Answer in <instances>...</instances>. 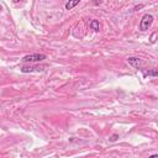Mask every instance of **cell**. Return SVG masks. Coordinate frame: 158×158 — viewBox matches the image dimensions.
<instances>
[{"label": "cell", "instance_id": "obj_12", "mask_svg": "<svg viewBox=\"0 0 158 158\" xmlns=\"http://www.w3.org/2000/svg\"><path fill=\"white\" fill-rule=\"evenodd\" d=\"M19 1H22V0H14V2H19Z\"/></svg>", "mask_w": 158, "mask_h": 158}, {"label": "cell", "instance_id": "obj_6", "mask_svg": "<svg viewBox=\"0 0 158 158\" xmlns=\"http://www.w3.org/2000/svg\"><path fill=\"white\" fill-rule=\"evenodd\" d=\"M79 2H80V0H69V1L65 4V9H67V10H70V9L75 7Z\"/></svg>", "mask_w": 158, "mask_h": 158}, {"label": "cell", "instance_id": "obj_7", "mask_svg": "<svg viewBox=\"0 0 158 158\" xmlns=\"http://www.w3.org/2000/svg\"><path fill=\"white\" fill-rule=\"evenodd\" d=\"M90 27H91V30H94V31H99L100 30V25H99V21L98 20H93L91 22H90Z\"/></svg>", "mask_w": 158, "mask_h": 158}, {"label": "cell", "instance_id": "obj_13", "mask_svg": "<svg viewBox=\"0 0 158 158\" xmlns=\"http://www.w3.org/2000/svg\"><path fill=\"white\" fill-rule=\"evenodd\" d=\"M0 10H1V6H0Z\"/></svg>", "mask_w": 158, "mask_h": 158}, {"label": "cell", "instance_id": "obj_11", "mask_svg": "<svg viewBox=\"0 0 158 158\" xmlns=\"http://www.w3.org/2000/svg\"><path fill=\"white\" fill-rule=\"evenodd\" d=\"M142 7H143V5H139V6H136L135 10H138V9H142Z\"/></svg>", "mask_w": 158, "mask_h": 158}, {"label": "cell", "instance_id": "obj_8", "mask_svg": "<svg viewBox=\"0 0 158 158\" xmlns=\"http://www.w3.org/2000/svg\"><path fill=\"white\" fill-rule=\"evenodd\" d=\"M156 36H157V33L153 32L152 36H151V43H154V42H156Z\"/></svg>", "mask_w": 158, "mask_h": 158}, {"label": "cell", "instance_id": "obj_10", "mask_svg": "<svg viewBox=\"0 0 158 158\" xmlns=\"http://www.w3.org/2000/svg\"><path fill=\"white\" fill-rule=\"evenodd\" d=\"M93 2H94L95 5H98V4H100V2H101V0H94Z\"/></svg>", "mask_w": 158, "mask_h": 158}, {"label": "cell", "instance_id": "obj_2", "mask_svg": "<svg viewBox=\"0 0 158 158\" xmlns=\"http://www.w3.org/2000/svg\"><path fill=\"white\" fill-rule=\"evenodd\" d=\"M152 23H153V16L149 15V14H146V15L142 17L141 22H139V30H141V31H147V30L151 27Z\"/></svg>", "mask_w": 158, "mask_h": 158}, {"label": "cell", "instance_id": "obj_9", "mask_svg": "<svg viewBox=\"0 0 158 158\" xmlns=\"http://www.w3.org/2000/svg\"><path fill=\"white\" fill-rule=\"evenodd\" d=\"M117 139V135H114L111 138H110V141H116Z\"/></svg>", "mask_w": 158, "mask_h": 158}, {"label": "cell", "instance_id": "obj_5", "mask_svg": "<svg viewBox=\"0 0 158 158\" xmlns=\"http://www.w3.org/2000/svg\"><path fill=\"white\" fill-rule=\"evenodd\" d=\"M141 72L143 73L144 77H157L158 75V72L156 69H141Z\"/></svg>", "mask_w": 158, "mask_h": 158}, {"label": "cell", "instance_id": "obj_4", "mask_svg": "<svg viewBox=\"0 0 158 158\" xmlns=\"http://www.w3.org/2000/svg\"><path fill=\"white\" fill-rule=\"evenodd\" d=\"M127 62L132 65V67H135V68H142V65H143V60L141 59V58H137V57H128L127 58Z\"/></svg>", "mask_w": 158, "mask_h": 158}, {"label": "cell", "instance_id": "obj_3", "mask_svg": "<svg viewBox=\"0 0 158 158\" xmlns=\"http://www.w3.org/2000/svg\"><path fill=\"white\" fill-rule=\"evenodd\" d=\"M47 68V65H23L21 68V72L22 73H32V72H43L44 69Z\"/></svg>", "mask_w": 158, "mask_h": 158}, {"label": "cell", "instance_id": "obj_1", "mask_svg": "<svg viewBox=\"0 0 158 158\" xmlns=\"http://www.w3.org/2000/svg\"><path fill=\"white\" fill-rule=\"evenodd\" d=\"M43 59H46V54L42 53H32V54H27L25 57H22V62L23 63H35V62H42Z\"/></svg>", "mask_w": 158, "mask_h": 158}]
</instances>
